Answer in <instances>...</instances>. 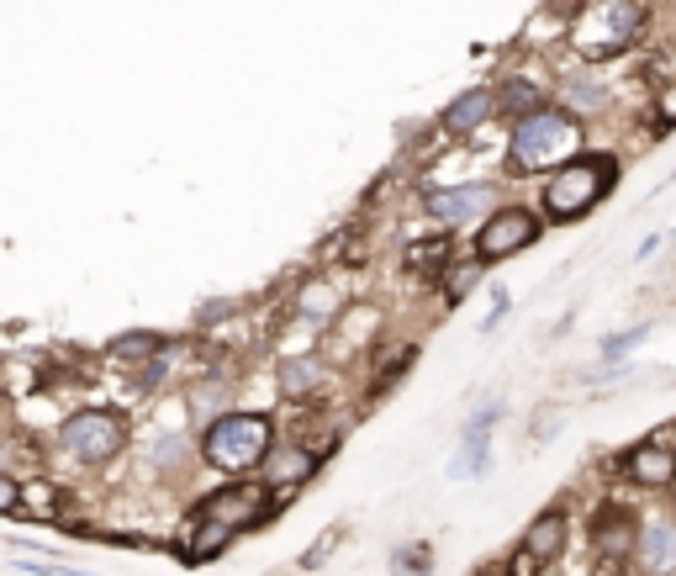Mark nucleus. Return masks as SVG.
<instances>
[{"instance_id":"nucleus-1","label":"nucleus","mask_w":676,"mask_h":576,"mask_svg":"<svg viewBox=\"0 0 676 576\" xmlns=\"http://www.w3.org/2000/svg\"><path fill=\"white\" fill-rule=\"evenodd\" d=\"M577 144H581L577 112L539 106V112H529V117L513 122V138H507V169H513V175H545V169L577 159Z\"/></svg>"},{"instance_id":"nucleus-2","label":"nucleus","mask_w":676,"mask_h":576,"mask_svg":"<svg viewBox=\"0 0 676 576\" xmlns=\"http://www.w3.org/2000/svg\"><path fill=\"white\" fill-rule=\"evenodd\" d=\"M270 444H275V423L265 412H218L212 429L201 433V460L228 476H243V471L265 465Z\"/></svg>"},{"instance_id":"nucleus-3","label":"nucleus","mask_w":676,"mask_h":576,"mask_svg":"<svg viewBox=\"0 0 676 576\" xmlns=\"http://www.w3.org/2000/svg\"><path fill=\"white\" fill-rule=\"evenodd\" d=\"M613 186H619V159H608V154H577L571 165H560L545 180V212L556 217V222H577Z\"/></svg>"},{"instance_id":"nucleus-4","label":"nucleus","mask_w":676,"mask_h":576,"mask_svg":"<svg viewBox=\"0 0 676 576\" xmlns=\"http://www.w3.org/2000/svg\"><path fill=\"white\" fill-rule=\"evenodd\" d=\"M645 27V0H592L577 17V49L581 59H613L624 53Z\"/></svg>"},{"instance_id":"nucleus-5","label":"nucleus","mask_w":676,"mask_h":576,"mask_svg":"<svg viewBox=\"0 0 676 576\" xmlns=\"http://www.w3.org/2000/svg\"><path fill=\"white\" fill-rule=\"evenodd\" d=\"M59 444H64L74 460H85V465H106V460H117V450L127 444V423H122V412H112V408H80L59 423Z\"/></svg>"},{"instance_id":"nucleus-6","label":"nucleus","mask_w":676,"mask_h":576,"mask_svg":"<svg viewBox=\"0 0 676 576\" xmlns=\"http://www.w3.org/2000/svg\"><path fill=\"white\" fill-rule=\"evenodd\" d=\"M270 513H275V503H270V486H260V481H233V486H222V492H212L207 503H201V513L196 519H212V524L222 528H254L265 524Z\"/></svg>"},{"instance_id":"nucleus-7","label":"nucleus","mask_w":676,"mask_h":576,"mask_svg":"<svg viewBox=\"0 0 676 576\" xmlns=\"http://www.w3.org/2000/svg\"><path fill=\"white\" fill-rule=\"evenodd\" d=\"M539 239V217L529 207H497V212L482 222L476 233V260L492 264V260H513L518 249H529Z\"/></svg>"},{"instance_id":"nucleus-8","label":"nucleus","mask_w":676,"mask_h":576,"mask_svg":"<svg viewBox=\"0 0 676 576\" xmlns=\"http://www.w3.org/2000/svg\"><path fill=\"white\" fill-rule=\"evenodd\" d=\"M566 545H571V524H566V513H560V507L539 513V519L529 524V534H524L518 555H513V576H539L545 566H556Z\"/></svg>"},{"instance_id":"nucleus-9","label":"nucleus","mask_w":676,"mask_h":576,"mask_svg":"<svg viewBox=\"0 0 676 576\" xmlns=\"http://www.w3.org/2000/svg\"><path fill=\"white\" fill-rule=\"evenodd\" d=\"M486 207H497V191H492L486 180L444 186V191L429 196V217H439L444 228H460V222H476V217H492Z\"/></svg>"},{"instance_id":"nucleus-10","label":"nucleus","mask_w":676,"mask_h":576,"mask_svg":"<svg viewBox=\"0 0 676 576\" xmlns=\"http://www.w3.org/2000/svg\"><path fill=\"white\" fill-rule=\"evenodd\" d=\"M619 471H624V481H634V486H672L676 481V455L666 450V444H634L624 460H619Z\"/></svg>"},{"instance_id":"nucleus-11","label":"nucleus","mask_w":676,"mask_h":576,"mask_svg":"<svg viewBox=\"0 0 676 576\" xmlns=\"http://www.w3.org/2000/svg\"><path fill=\"white\" fill-rule=\"evenodd\" d=\"M592 545L603 555H624L640 545V524H634V513L624 503H603L592 513Z\"/></svg>"},{"instance_id":"nucleus-12","label":"nucleus","mask_w":676,"mask_h":576,"mask_svg":"<svg viewBox=\"0 0 676 576\" xmlns=\"http://www.w3.org/2000/svg\"><path fill=\"white\" fill-rule=\"evenodd\" d=\"M634 551H640V572L645 576L676 572V524H645Z\"/></svg>"},{"instance_id":"nucleus-13","label":"nucleus","mask_w":676,"mask_h":576,"mask_svg":"<svg viewBox=\"0 0 676 576\" xmlns=\"http://www.w3.org/2000/svg\"><path fill=\"white\" fill-rule=\"evenodd\" d=\"M497 112V96H486V91H465L444 106V133H476L486 117Z\"/></svg>"},{"instance_id":"nucleus-14","label":"nucleus","mask_w":676,"mask_h":576,"mask_svg":"<svg viewBox=\"0 0 676 576\" xmlns=\"http://www.w3.org/2000/svg\"><path fill=\"white\" fill-rule=\"evenodd\" d=\"M402 264H408V275H444L455 264V243H450V233L444 239H418L402 254Z\"/></svg>"},{"instance_id":"nucleus-15","label":"nucleus","mask_w":676,"mask_h":576,"mask_svg":"<svg viewBox=\"0 0 676 576\" xmlns=\"http://www.w3.org/2000/svg\"><path fill=\"white\" fill-rule=\"evenodd\" d=\"M196 524H201V534H196L191 545L180 551V561H186V566H207V561H218V555L228 551V540H233V528L212 524V519H196Z\"/></svg>"},{"instance_id":"nucleus-16","label":"nucleus","mask_w":676,"mask_h":576,"mask_svg":"<svg viewBox=\"0 0 676 576\" xmlns=\"http://www.w3.org/2000/svg\"><path fill=\"white\" fill-rule=\"evenodd\" d=\"M59 503H70V498H59L49 481H32V486H22V507L32 513V519H49V524H64V507Z\"/></svg>"},{"instance_id":"nucleus-17","label":"nucleus","mask_w":676,"mask_h":576,"mask_svg":"<svg viewBox=\"0 0 676 576\" xmlns=\"http://www.w3.org/2000/svg\"><path fill=\"white\" fill-rule=\"evenodd\" d=\"M486 465H492L486 439H465V450L450 460V481H476V476H486Z\"/></svg>"},{"instance_id":"nucleus-18","label":"nucleus","mask_w":676,"mask_h":576,"mask_svg":"<svg viewBox=\"0 0 676 576\" xmlns=\"http://www.w3.org/2000/svg\"><path fill=\"white\" fill-rule=\"evenodd\" d=\"M482 270H486L482 260L450 264V270H444V275H439V281H444V296H450V302H465V296H471V286H476V281H482Z\"/></svg>"},{"instance_id":"nucleus-19","label":"nucleus","mask_w":676,"mask_h":576,"mask_svg":"<svg viewBox=\"0 0 676 576\" xmlns=\"http://www.w3.org/2000/svg\"><path fill=\"white\" fill-rule=\"evenodd\" d=\"M159 349H165L159 334H122L106 355H112V360H148V355H159Z\"/></svg>"},{"instance_id":"nucleus-20","label":"nucleus","mask_w":676,"mask_h":576,"mask_svg":"<svg viewBox=\"0 0 676 576\" xmlns=\"http://www.w3.org/2000/svg\"><path fill=\"white\" fill-rule=\"evenodd\" d=\"M317 376H323L317 360H291L286 370H281V391H286V397H307L317 386Z\"/></svg>"},{"instance_id":"nucleus-21","label":"nucleus","mask_w":676,"mask_h":576,"mask_svg":"<svg viewBox=\"0 0 676 576\" xmlns=\"http://www.w3.org/2000/svg\"><path fill=\"white\" fill-rule=\"evenodd\" d=\"M429 566H434L429 545H402V551H391V572L397 576H429Z\"/></svg>"},{"instance_id":"nucleus-22","label":"nucleus","mask_w":676,"mask_h":576,"mask_svg":"<svg viewBox=\"0 0 676 576\" xmlns=\"http://www.w3.org/2000/svg\"><path fill=\"white\" fill-rule=\"evenodd\" d=\"M313 471H317V460L307 455V450H286L281 465H270V476L275 481H302V476H313Z\"/></svg>"},{"instance_id":"nucleus-23","label":"nucleus","mask_w":676,"mask_h":576,"mask_svg":"<svg viewBox=\"0 0 676 576\" xmlns=\"http://www.w3.org/2000/svg\"><path fill=\"white\" fill-rule=\"evenodd\" d=\"M534 101H539V91H534V85H524V80H507V91H503V101H497V106L518 112V117H529V112H539Z\"/></svg>"},{"instance_id":"nucleus-24","label":"nucleus","mask_w":676,"mask_h":576,"mask_svg":"<svg viewBox=\"0 0 676 576\" xmlns=\"http://www.w3.org/2000/svg\"><path fill=\"white\" fill-rule=\"evenodd\" d=\"M412 355H418V349H402V355H391V360L381 365V376H376V386H370V391L381 397V391H387L391 381H402V370H408V365H412Z\"/></svg>"},{"instance_id":"nucleus-25","label":"nucleus","mask_w":676,"mask_h":576,"mask_svg":"<svg viewBox=\"0 0 676 576\" xmlns=\"http://www.w3.org/2000/svg\"><path fill=\"white\" fill-rule=\"evenodd\" d=\"M645 334H651V328H629V334L608 338V344H603V355H608V360H619V355H629V349H640V344H645Z\"/></svg>"},{"instance_id":"nucleus-26","label":"nucleus","mask_w":676,"mask_h":576,"mask_svg":"<svg viewBox=\"0 0 676 576\" xmlns=\"http://www.w3.org/2000/svg\"><path fill=\"white\" fill-rule=\"evenodd\" d=\"M22 507V486L11 476H0V513H17Z\"/></svg>"},{"instance_id":"nucleus-27","label":"nucleus","mask_w":676,"mask_h":576,"mask_svg":"<svg viewBox=\"0 0 676 576\" xmlns=\"http://www.w3.org/2000/svg\"><path fill=\"white\" fill-rule=\"evenodd\" d=\"M159 381H165V360H148L144 370H138V386L148 391V386H159Z\"/></svg>"},{"instance_id":"nucleus-28","label":"nucleus","mask_w":676,"mask_h":576,"mask_svg":"<svg viewBox=\"0 0 676 576\" xmlns=\"http://www.w3.org/2000/svg\"><path fill=\"white\" fill-rule=\"evenodd\" d=\"M328 545H334V534H328V540H323L317 551H307V555H302V566H307V572H313V566H323V561H328Z\"/></svg>"},{"instance_id":"nucleus-29","label":"nucleus","mask_w":676,"mask_h":576,"mask_svg":"<svg viewBox=\"0 0 676 576\" xmlns=\"http://www.w3.org/2000/svg\"><path fill=\"white\" fill-rule=\"evenodd\" d=\"M577 106H581V112H592V106H603V91H577Z\"/></svg>"},{"instance_id":"nucleus-30","label":"nucleus","mask_w":676,"mask_h":576,"mask_svg":"<svg viewBox=\"0 0 676 576\" xmlns=\"http://www.w3.org/2000/svg\"><path fill=\"white\" fill-rule=\"evenodd\" d=\"M655 249H661V233H651V239H645V243H640V249H634V260H651V254H655Z\"/></svg>"},{"instance_id":"nucleus-31","label":"nucleus","mask_w":676,"mask_h":576,"mask_svg":"<svg viewBox=\"0 0 676 576\" xmlns=\"http://www.w3.org/2000/svg\"><path fill=\"white\" fill-rule=\"evenodd\" d=\"M0 402H6V386H0Z\"/></svg>"},{"instance_id":"nucleus-32","label":"nucleus","mask_w":676,"mask_h":576,"mask_svg":"<svg viewBox=\"0 0 676 576\" xmlns=\"http://www.w3.org/2000/svg\"><path fill=\"white\" fill-rule=\"evenodd\" d=\"M672 486H676V481H672Z\"/></svg>"}]
</instances>
